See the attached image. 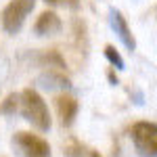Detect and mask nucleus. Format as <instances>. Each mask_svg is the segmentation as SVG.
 <instances>
[{
  "label": "nucleus",
  "instance_id": "nucleus-7",
  "mask_svg": "<svg viewBox=\"0 0 157 157\" xmlns=\"http://www.w3.org/2000/svg\"><path fill=\"white\" fill-rule=\"evenodd\" d=\"M55 107H57V113H59L61 117V124L65 126V128H69L73 126V121H75V115H78V101L71 97V94H59V97L55 98Z\"/></svg>",
  "mask_w": 157,
  "mask_h": 157
},
{
  "label": "nucleus",
  "instance_id": "nucleus-12",
  "mask_svg": "<svg viewBox=\"0 0 157 157\" xmlns=\"http://www.w3.org/2000/svg\"><path fill=\"white\" fill-rule=\"evenodd\" d=\"M44 2H48V4H57V2H61V0H44Z\"/></svg>",
  "mask_w": 157,
  "mask_h": 157
},
{
  "label": "nucleus",
  "instance_id": "nucleus-4",
  "mask_svg": "<svg viewBox=\"0 0 157 157\" xmlns=\"http://www.w3.org/2000/svg\"><path fill=\"white\" fill-rule=\"evenodd\" d=\"M11 145L13 151L19 157H52V151H50V145L46 138L32 132H25V130L13 136Z\"/></svg>",
  "mask_w": 157,
  "mask_h": 157
},
{
  "label": "nucleus",
  "instance_id": "nucleus-5",
  "mask_svg": "<svg viewBox=\"0 0 157 157\" xmlns=\"http://www.w3.org/2000/svg\"><path fill=\"white\" fill-rule=\"evenodd\" d=\"M109 25H111V29L117 34L121 44L130 50V52H134V50H136V38H134L132 29H130V25L126 21V17L121 15V11L109 9Z\"/></svg>",
  "mask_w": 157,
  "mask_h": 157
},
{
  "label": "nucleus",
  "instance_id": "nucleus-10",
  "mask_svg": "<svg viewBox=\"0 0 157 157\" xmlns=\"http://www.w3.org/2000/svg\"><path fill=\"white\" fill-rule=\"evenodd\" d=\"M105 57H107V61L113 65V67H115V69H126V61L121 59V55L113 48L111 44H107V46H105Z\"/></svg>",
  "mask_w": 157,
  "mask_h": 157
},
{
  "label": "nucleus",
  "instance_id": "nucleus-11",
  "mask_svg": "<svg viewBox=\"0 0 157 157\" xmlns=\"http://www.w3.org/2000/svg\"><path fill=\"white\" fill-rule=\"evenodd\" d=\"M67 155L69 157H101L98 151H92V149H86V147L73 143L71 147H67Z\"/></svg>",
  "mask_w": 157,
  "mask_h": 157
},
{
  "label": "nucleus",
  "instance_id": "nucleus-3",
  "mask_svg": "<svg viewBox=\"0 0 157 157\" xmlns=\"http://www.w3.org/2000/svg\"><path fill=\"white\" fill-rule=\"evenodd\" d=\"M36 9V0H11L2 13H0V23H2V29L6 34H19L21 27H23L27 15Z\"/></svg>",
  "mask_w": 157,
  "mask_h": 157
},
{
  "label": "nucleus",
  "instance_id": "nucleus-1",
  "mask_svg": "<svg viewBox=\"0 0 157 157\" xmlns=\"http://www.w3.org/2000/svg\"><path fill=\"white\" fill-rule=\"evenodd\" d=\"M19 111L23 115L25 121H29L36 130L40 132H48L52 126V117L46 101L42 98V94L34 90V88H25L19 94Z\"/></svg>",
  "mask_w": 157,
  "mask_h": 157
},
{
  "label": "nucleus",
  "instance_id": "nucleus-6",
  "mask_svg": "<svg viewBox=\"0 0 157 157\" xmlns=\"http://www.w3.org/2000/svg\"><path fill=\"white\" fill-rule=\"evenodd\" d=\"M63 29V21L55 11H44L38 15L36 23H34V34L40 38L44 36H57Z\"/></svg>",
  "mask_w": 157,
  "mask_h": 157
},
{
  "label": "nucleus",
  "instance_id": "nucleus-9",
  "mask_svg": "<svg viewBox=\"0 0 157 157\" xmlns=\"http://www.w3.org/2000/svg\"><path fill=\"white\" fill-rule=\"evenodd\" d=\"M17 109H19V94L11 92L9 97L2 101V105H0V113H4V115H13Z\"/></svg>",
  "mask_w": 157,
  "mask_h": 157
},
{
  "label": "nucleus",
  "instance_id": "nucleus-2",
  "mask_svg": "<svg viewBox=\"0 0 157 157\" xmlns=\"http://www.w3.org/2000/svg\"><path fill=\"white\" fill-rule=\"evenodd\" d=\"M130 138L138 157H157V124L149 120L136 121L130 128Z\"/></svg>",
  "mask_w": 157,
  "mask_h": 157
},
{
  "label": "nucleus",
  "instance_id": "nucleus-8",
  "mask_svg": "<svg viewBox=\"0 0 157 157\" xmlns=\"http://www.w3.org/2000/svg\"><path fill=\"white\" fill-rule=\"evenodd\" d=\"M38 84L42 88H46V90H67V88H71L69 78H65L61 71H52V69L42 73L38 78Z\"/></svg>",
  "mask_w": 157,
  "mask_h": 157
}]
</instances>
